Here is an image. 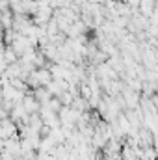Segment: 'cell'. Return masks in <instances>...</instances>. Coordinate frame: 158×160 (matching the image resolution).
Returning a JSON list of instances; mask_svg holds the SVG:
<instances>
[{"label": "cell", "instance_id": "3", "mask_svg": "<svg viewBox=\"0 0 158 160\" xmlns=\"http://www.w3.org/2000/svg\"><path fill=\"white\" fill-rule=\"evenodd\" d=\"M13 134H17V125L9 119V118H6V119L0 121V136H2L4 140H7V138H11Z\"/></svg>", "mask_w": 158, "mask_h": 160}, {"label": "cell", "instance_id": "4", "mask_svg": "<svg viewBox=\"0 0 158 160\" xmlns=\"http://www.w3.org/2000/svg\"><path fill=\"white\" fill-rule=\"evenodd\" d=\"M2 58H4V62L9 65V63H15L17 60H19V56L15 54V50L9 47V45H6L4 48H2Z\"/></svg>", "mask_w": 158, "mask_h": 160}, {"label": "cell", "instance_id": "5", "mask_svg": "<svg viewBox=\"0 0 158 160\" xmlns=\"http://www.w3.org/2000/svg\"><path fill=\"white\" fill-rule=\"evenodd\" d=\"M121 2H123V4H126V6H128V8H132V9H134V8H138V4H140V0H121Z\"/></svg>", "mask_w": 158, "mask_h": 160}, {"label": "cell", "instance_id": "2", "mask_svg": "<svg viewBox=\"0 0 158 160\" xmlns=\"http://www.w3.org/2000/svg\"><path fill=\"white\" fill-rule=\"evenodd\" d=\"M22 108H24V112L26 114H37L39 112V106H41V102L32 95V89H28L26 93H24V97H22Z\"/></svg>", "mask_w": 158, "mask_h": 160}, {"label": "cell", "instance_id": "1", "mask_svg": "<svg viewBox=\"0 0 158 160\" xmlns=\"http://www.w3.org/2000/svg\"><path fill=\"white\" fill-rule=\"evenodd\" d=\"M9 47L15 50V54H17V56H22V54H24V52H28L30 48H36V47H32L30 39H28L26 36H22V34H17V38L13 39V43H11Z\"/></svg>", "mask_w": 158, "mask_h": 160}]
</instances>
